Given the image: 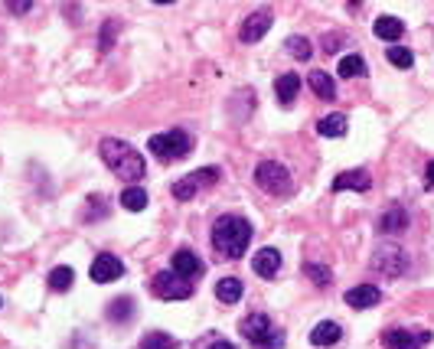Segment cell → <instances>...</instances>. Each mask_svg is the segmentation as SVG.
Instances as JSON below:
<instances>
[{
    "instance_id": "obj_32",
    "label": "cell",
    "mask_w": 434,
    "mask_h": 349,
    "mask_svg": "<svg viewBox=\"0 0 434 349\" xmlns=\"http://www.w3.org/2000/svg\"><path fill=\"white\" fill-rule=\"evenodd\" d=\"M7 7H10V14H30L33 0H14V4H7Z\"/></svg>"
},
{
    "instance_id": "obj_3",
    "label": "cell",
    "mask_w": 434,
    "mask_h": 349,
    "mask_svg": "<svg viewBox=\"0 0 434 349\" xmlns=\"http://www.w3.org/2000/svg\"><path fill=\"white\" fill-rule=\"evenodd\" d=\"M242 336L248 343H255L258 349H281L284 346V333L281 330H272V317L268 313H252L239 323Z\"/></svg>"
},
{
    "instance_id": "obj_16",
    "label": "cell",
    "mask_w": 434,
    "mask_h": 349,
    "mask_svg": "<svg viewBox=\"0 0 434 349\" xmlns=\"http://www.w3.org/2000/svg\"><path fill=\"white\" fill-rule=\"evenodd\" d=\"M307 85L314 88V95L317 98H324V101H334L336 98V82H334V75H326L324 69H314L307 75Z\"/></svg>"
},
{
    "instance_id": "obj_1",
    "label": "cell",
    "mask_w": 434,
    "mask_h": 349,
    "mask_svg": "<svg viewBox=\"0 0 434 349\" xmlns=\"http://www.w3.org/2000/svg\"><path fill=\"white\" fill-rule=\"evenodd\" d=\"M98 154H101V160H105V167H108L115 177H121L124 183H138V179H144V173H148L144 157H140L128 140L105 137L98 144Z\"/></svg>"
},
{
    "instance_id": "obj_8",
    "label": "cell",
    "mask_w": 434,
    "mask_h": 349,
    "mask_svg": "<svg viewBox=\"0 0 434 349\" xmlns=\"http://www.w3.org/2000/svg\"><path fill=\"white\" fill-rule=\"evenodd\" d=\"M170 271L180 274L183 281H196V278H202L206 264H202V258L196 255V251L180 249V251H173V258H170Z\"/></svg>"
},
{
    "instance_id": "obj_33",
    "label": "cell",
    "mask_w": 434,
    "mask_h": 349,
    "mask_svg": "<svg viewBox=\"0 0 434 349\" xmlns=\"http://www.w3.org/2000/svg\"><path fill=\"white\" fill-rule=\"evenodd\" d=\"M425 183H428V189H434V160L428 163V170H425Z\"/></svg>"
},
{
    "instance_id": "obj_2",
    "label": "cell",
    "mask_w": 434,
    "mask_h": 349,
    "mask_svg": "<svg viewBox=\"0 0 434 349\" xmlns=\"http://www.w3.org/2000/svg\"><path fill=\"white\" fill-rule=\"evenodd\" d=\"M252 245V222L242 216H222L212 225V249L222 258H242Z\"/></svg>"
},
{
    "instance_id": "obj_26",
    "label": "cell",
    "mask_w": 434,
    "mask_h": 349,
    "mask_svg": "<svg viewBox=\"0 0 434 349\" xmlns=\"http://www.w3.org/2000/svg\"><path fill=\"white\" fill-rule=\"evenodd\" d=\"M284 49L294 56V59H301V63L314 56V49H310V39H307V36H287V39H284Z\"/></svg>"
},
{
    "instance_id": "obj_19",
    "label": "cell",
    "mask_w": 434,
    "mask_h": 349,
    "mask_svg": "<svg viewBox=\"0 0 434 349\" xmlns=\"http://www.w3.org/2000/svg\"><path fill=\"white\" fill-rule=\"evenodd\" d=\"M372 30H376V36L379 39H402L405 33V24L398 20V16H376V24H372Z\"/></svg>"
},
{
    "instance_id": "obj_29",
    "label": "cell",
    "mask_w": 434,
    "mask_h": 349,
    "mask_svg": "<svg viewBox=\"0 0 434 349\" xmlns=\"http://www.w3.org/2000/svg\"><path fill=\"white\" fill-rule=\"evenodd\" d=\"M140 349H173V340L167 333H148L140 340Z\"/></svg>"
},
{
    "instance_id": "obj_11",
    "label": "cell",
    "mask_w": 434,
    "mask_h": 349,
    "mask_svg": "<svg viewBox=\"0 0 434 349\" xmlns=\"http://www.w3.org/2000/svg\"><path fill=\"white\" fill-rule=\"evenodd\" d=\"M386 349H421L431 343V333H411V330H388L382 333Z\"/></svg>"
},
{
    "instance_id": "obj_9",
    "label": "cell",
    "mask_w": 434,
    "mask_h": 349,
    "mask_svg": "<svg viewBox=\"0 0 434 349\" xmlns=\"http://www.w3.org/2000/svg\"><path fill=\"white\" fill-rule=\"evenodd\" d=\"M124 274V264L118 255H111V251H101V255H95L92 261V281L95 284H111V281H118Z\"/></svg>"
},
{
    "instance_id": "obj_10",
    "label": "cell",
    "mask_w": 434,
    "mask_h": 349,
    "mask_svg": "<svg viewBox=\"0 0 434 349\" xmlns=\"http://www.w3.org/2000/svg\"><path fill=\"white\" fill-rule=\"evenodd\" d=\"M212 179H219V170H212V167H206V170H196V173H190V177H183V179H177V183H173V196H177L180 202L193 199V196L200 193V183H212Z\"/></svg>"
},
{
    "instance_id": "obj_25",
    "label": "cell",
    "mask_w": 434,
    "mask_h": 349,
    "mask_svg": "<svg viewBox=\"0 0 434 349\" xmlns=\"http://www.w3.org/2000/svg\"><path fill=\"white\" fill-rule=\"evenodd\" d=\"M72 281H76V271H72L69 264H59V268L49 271V287H53V291H69Z\"/></svg>"
},
{
    "instance_id": "obj_14",
    "label": "cell",
    "mask_w": 434,
    "mask_h": 349,
    "mask_svg": "<svg viewBox=\"0 0 434 349\" xmlns=\"http://www.w3.org/2000/svg\"><path fill=\"white\" fill-rule=\"evenodd\" d=\"M382 301V291L376 284H359L353 291H346V303L353 311H366V307H376Z\"/></svg>"
},
{
    "instance_id": "obj_12",
    "label": "cell",
    "mask_w": 434,
    "mask_h": 349,
    "mask_svg": "<svg viewBox=\"0 0 434 349\" xmlns=\"http://www.w3.org/2000/svg\"><path fill=\"white\" fill-rule=\"evenodd\" d=\"M268 30H272V14H268V10H255L252 16H245L239 36H242V43H258Z\"/></svg>"
},
{
    "instance_id": "obj_24",
    "label": "cell",
    "mask_w": 434,
    "mask_h": 349,
    "mask_svg": "<svg viewBox=\"0 0 434 349\" xmlns=\"http://www.w3.org/2000/svg\"><path fill=\"white\" fill-rule=\"evenodd\" d=\"M317 131L324 134V137H343V134H346V115H326L317 125Z\"/></svg>"
},
{
    "instance_id": "obj_31",
    "label": "cell",
    "mask_w": 434,
    "mask_h": 349,
    "mask_svg": "<svg viewBox=\"0 0 434 349\" xmlns=\"http://www.w3.org/2000/svg\"><path fill=\"white\" fill-rule=\"evenodd\" d=\"M111 39H118V24H105L101 26V53H108V46H111Z\"/></svg>"
},
{
    "instance_id": "obj_18",
    "label": "cell",
    "mask_w": 434,
    "mask_h": 349,
    "mask_svg": "<svg viewBox=\"0 0 434 349\" xmlns=\"http://www.w3.org/2000/svg\"><path fill=\"white\" fill-rule=\"evenodd\" d=\"M274 92H278L281 105H291V101L297 98V92H301V78H297V72H284V75L274 82Z\"/></svg>"
},
{
    "instance_id": "obj_7",
    "label": "cell",
    "mask_w": 434,
    "mask_h": 349,
    "mask_svg": "<svg viewBox=\"0 0 434 349\" xmlns=\"http://www.w3.org/2000/svg\"><path fill=\"white\" fill-rule=\"evenodd\" d=\"M150 291H154L160 301H186V297L193 294V284L183 281L173 271H160V274H154V281H150Z\"/></svg>"
},
{
    "instance_id": "obj_6",
    "label": "cell",
    "mask_w": 434,
    "mask_h": 349,
    "mask_svg": "<svg viewBox=\"0 0 434 349\" xmlns=\"http://www.w3.org/2000/svg\"><path fill=\"white\" fill-rule=\"evenodd\" d=\"M372 268L382 271L386 278H398V274L408 271V255H405L402 245H396V241H382L379 249H376V255H372Z\"/></svg>"
},
{
    "instance_id": "obj_21",
    "label": "cell",
    "mask_w": 434,
    "mask_h": 349,
    "mask_svg": "<svg viewBox=\"0 0 434 349\" xmlns=\"http://www.w3.org/2000/svg\"><path fill=\"white\" fill-rule=\"evenodd\" d=\"M242 294H245V287H242L239 278H222V281L216 284V297H219L222 303H239Z\"/></svg>"
},
{
    "instance_id": "obj_15",
    "label": "cell",
    "mask_w": 434,
    "mask_h": 349,
    "mask_svg": "<svg viewBox=\"0 0 434 349\" xmlns=\"http://www.w3.org/2000/svg\"><path fill=\"white\" fill-rule=\"evenodd\" d=\"M369 187H372V177L366 170H346V173H340V177L334 179L336 193H346V189H353V193H366Z\"/></svg>"
},
{
    "instance_id": "obj_30",
    "label": "cell",
    "mask_w": 434,
    "mask_h": 349,
    "mask_svg": "<svg viewBox=\"0 0 434 349\" xmlns=\"http://www.w3.org/2000/svg\"><path fill=\"white\" fill-rule=\"evenodd\" d=\"M131 311H134V303H131V301H115V303L108 307L111 320H121V323H124L128 317H131Z\"/></svg>"
},
{
    "instance_id": "obj_4",
    "label": "cell",
    "mask_w": 434,
    "mask_h": 349,
    "mask_svg": "<svg viewBox=\"0 0 434 349\" xmlns=\"http://www.w3.org/2000/svg\"><path fill=\"white\" fill-rule=\"evenodd\" d=\"M190 147H193V140H190V134H186V131H180V127L163 131V134H154V137L148 140V150L154 157H160V160H180V157L190 154Z\"/></svg>"
},
{
    "instance_id": "obj_20",
    "label": "cell",
    "mask_w": 434,
    "mask_h": 349,
    "mask_svg": "<svg viewBox=\"0 0 434 349\" xmlns=\"http://www.w3.org/2000/svg\"><path fill=\"white\" fill-rule=\"evenodd\" d=\"M405 225H408V212H405L402 206H392V209H386V216L379 219V229H382L386 235L402 232Z\"/></svg>"
},
{
    "instance_id": "obj_17",
    "label": "cell",
    "mask_w": 434,
    "mask_h": 349,
    "mask_svg": "<svg viewBox=\"0 0 434 349\" xmlns=\"http://www.w3.org/2000/svg\"><path fill=\"white\" fill-rule=\"evenodd\" d=\"M340 336H343V330L334 320H324V323H317L310 330V343L314 346H334V343H340Z\"/></svg>"
},
{
    "instance_id": "obj_23",
    "label": "cell",
    "mask_w": 434,
    "mask_h": 349,
    "mask_svg": "<svg viewBox=\"0 0 434 349\" xmlns=\"http://www.w3.org/2000/svg\"><path fill=\"white\" fill-rule=\"evenodd\" d=\"M121 206H124V209H131V212H140L144 206H148V189H144V187H128L121 193Z\"/></svg>"
},
{
    "instance_id": "obj_13",
    "label": "cell",
    "mask_w": 434,
    "mask_h": 349,
    "mask_svg": "<svg viewBox=\"0 0 434 349\" xmlns=\"http://www.w3.org/2000/svg\"><path fill=\"white\" fill-rule=\"evenodd\" d=\"M252 268H255V274L258 278H264V281H272L274 274L281 271V251L278 249H258L255 251V258H252Z\"/></svg>"
},
{
    "instance_id": "obj_22",
    "label": "cell",
    "mask_w": 434,
    "mask_h": 349,
    "mask_svg": "<svg viewBox=\"0 0 434 349\" xmlns=\"http://www.w3.org/2000/svg\"><path fill=\"white\" fill-rule=\"evenodd\" d=\"M343 78H356V75H366V63L359 53H349V56H340V66H336Z\"/></svg>"
},
{
    "instance_id": "obj_28",
    "label": "cell",
    "mask_w": 434,
    "mask_h": 349,
    "mask_svg": "<svg viewBox=\"0 0 434 349\" xmlns=\"http://www.w3.org/2000/svg\"><path fill=\"white\" fill-rule=\"evenodd\" d=\"M386 59L396 66V69H411V66H415V53H411V49H405V46H392L386 53Z\"/></svg>"
},
{
    "instance_id": "obj_34",
    "label": "cell",
    "mask_w": 434,
    "mask_h": 349,
    "mask_svg": "<svg viewBox=\"0 0 434 349\" xmlns=\"http://www.w3.org/2000/svg\"><path fill=\"white\" fill-rule=\"evenodd\" d=\"M210 349H235V346H232V343H229V340H216Z\"/></svg>"
},
{
    "instance_id": "obj_5",
    "label": "cell",
    "mask_w": 434,
    "mask_h": 349,
    "mask_svg": "<svg viewBox=\"0 0 434 349\" xmlns=\"http://www.w3.org/2000/svg\"><path fill=\"white\" fill-rule=\"evenodd\" d=\"M255 183L264 189V193H272V196H287L291 189H294L291 173H287L284 163H278V160H262V163H258Z\"/></svg>"
},
{
    "instance_id": "obj_27",
    "label": "cell",
    "mask_w": 434,
    "mask_h": 349,
    "mask_svg": "<svg viewBox=\"0 0 434 349\" xmlns=\"http://www.w3.org/2000/svg\"><path fill=\"white\" fill-rule=\"evenodd\" d=\"M304 274H307V278L314 281L317 287H326L330 281H334V271H330L326 264H317V261H307V264H304Z\"/></svg>"
}]
</instances>
